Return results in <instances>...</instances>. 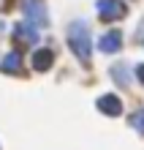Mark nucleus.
<instances>
[{
    "instance_id": "obj_9",
    "label": "nucleus",
    "mask_w": 144,
    "mask_h": 150,
    "mask_svg": "<svg viewBox=\"0 0 144 150\" xmlns=\"http://www.w3.org/2000/svg\"><path fill=\"white\" fill-rule=\"evenodd\" d=\"M112 76H114V82L122 85V87L131 85V79H128V66H125V63H114V66H112Z\"/></svg>"
},
{
    "instance_id": "obj_12",
    "label": "nucleus",
    "mask_w": 144,
    "mask_h": 150,
    "mask_svg": "<svg viewBox=\"0 0 144 150\" xmlns=\"http://www.w3.org/2000/svg\"><path fill=\"white\" fill-rule=\"evenodd\" d=\"M136 79L144 85V63H139V66H136Z\"/></svg>"
},
{
    "instance_id": "obj_4",
    "label": "nucleus",
    "mask_w": 144,
    "mask_h": 150,
    "mask_svg": "<svg viewBox=\"0 0 144 150\" xmlns=\"http://www.w3.org/2000/svg\"><path fill=\"white\" fill-rule=\"evenodd\" d=\"M122 47V36L117 30H109V33H103L101 38H98V49L103 52V55H114V52H120Z\"/></svg>"
},
{
    "instance_id": "obj_8",
    "label": "nucleus",
    "mask_w": 144,
    "mask_h": 150,
    "mask_svg": "<svg viewBox=\"0 0 144 150\" xmlns=\"http://www.w3.org/2000/svg\"><path fill=\"white\" fill-rule=\"evenodd\" d=\"M0 71H6V74H19V71H22V55H19V52H8V55L0 60Z\"/></svg>"
},
{
    "instance_id": "obj_1",
    "label": "nucleus",
    "mask_w": 144,
    "mask_h": 150,
    "mask_svg": "<svg viewBox=\"0 0 144 150\" xmlns=\"http://www.w3.org/2000/svg\"><path fill=\"white\" fill-rule=\"evenodd\" d=\"M68 47L82 63H90V57H93V36H90V28L84 19H74L68 25Z\"/></svg>"
},
{
    "instance_id": "obj_11",
    "label": "nucleus",
    "mask_w": 144,
    "mask_h": 150,
    "mask_svg": "<svg viewBox=\"0 0 144 150\" xmlns=\"http://www.w3.org/2000/svg\"><path fill=\"white\" fill-rule=\"evenodd\" d=\"M136 38H139V44L144 47V19L139 22V28H136Z\"/></svg>"
},
{
    "instance_id": "obj_10",
    "label": "nucleus",
    "mask_w": 144,
    "mask_h": 150,
    "mask_svg": "<svg viewBox=\"0 0 144 150\" xmlns=\"http://www.w3.org/2000/svg\"><path fill=\"white\" fill-rule=\"evenodd\" d=\"M131 126H133V131L144 134V109H139V112H136V115L131 117Z\"/></svg>"
},
{
    "instance_id": "obj_5",
    "label": "nucleus",
    "mask_w": 144,
    "mask_h": 150,
    "mask_svg": "<svg viewBox=\"0 0 144 150\" xmlns=\"http://www.w3.org/2000/svg\"><path fill=\"white\" fill-rule=\"evenodd\" d=\"M95 107H98V112H103V115H109V117H117V115L122 112V101L117 98V96H112V93H106V96H101V98L95 101Z\"/></svg>"
},
{
    "instance_id": "obj_3",
    "label": "nucleus",
    "mask_w": 144,
    "mask_h": 150,
    "mask_svg": "<svg viewBox=\"0 0 144 150\" xmlns=\"http://www.w3.org/2000/svg\"><path fill=\"white\" fill-rule=\"evenodd\" d=\"M95 8H98V14H101V19H106V22L122 19V16L128 14V6H125L122 0H98Z\"/></svg>"
},
{
    "instance_id": "obj_7",
    "label": "nucleus",
    "mask_w": 144,
    "mask_h": 150,
    "mask_svg": "<svg viewBox=\"0 0 144 150\" xmlns=\"http://www.w3.org/2000/svg\"><path fill=\"white\" fill-rule=\"evenodd\" d=\"M55 66V52L52 49H35L33 52V68L35 71H49Z\"/></svg>"
},
{
    "instance_id": "obj_6",
    "label": "nucleus",
    "mask_w": 144,
    "mask_h": 150,
    "mask_svg": "<svg viewBox=\"0 0 144 150\" xmlns=\"http://www.w3.org/2000/svg\"><path fill=\"white\" fill-rule=\"evenodd\" d=\"M14 33H16V41H19V44H35V41H38V28H35L33 22L16 25Z\"/></svg>"
},
{
    "instance_id": "obj_2",
    "label": "nucleus",
    "mask_w": 144,
    "mask_h": 150,
    "mask_svg": "<svg viewBox=\"0 0 144 150\" xmlns=\"http://www.w3.org/2000/svg\"><path fill=\"white\" fill-rule=\"evenodd\" d=\"M22 11L27 16V22H33L35 28H46L49 25V11L44 0H22Z\"/></svg>"
}]
</instances>
